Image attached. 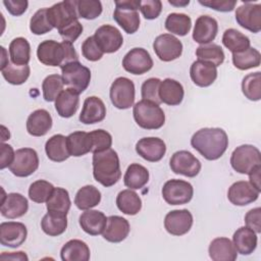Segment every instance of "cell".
Returning a JSON list of instances; mask_svg holds the SVG:
<instances>
[{"instance_id": "d6a6232c", "label": "cell", "mask_w": 261, "mask_h": 261, "mask_svg": "<svg viewBox=\"0 0 261 261\" xmlns=\"http://www.w3.org/2000/svg\"><path fill=\"white\" fill-rule=\"evenodd\" d=\"M45 151L47 157L54 162H63L70 156L67 148L66 137L57 134L52 136L45 144Z\"/></svg>"}, {"instance_id": "94428289", "label": "cell", "mask_w": 261, "mask_h": 261, "mask_svg": "<svg viewBox=\"0 0 261 261\" xmlns=\"http://www.w3.org/2000/svg\"><path fill=\"white\" fill-rule=\"evenodd\" d=\"M0 168L4 169L6 167H9V165L12 163L15 152L13 148L5 143H1L0 146Z\"/></svg>"}, {"instance_id": "f35d334b", "label": "cell", "mask_w": 261, "mask_h": 261, "mask_svg": "<svg viewBox=\"0 0 261 261\" xmlns=\"http://www.w3.org/2000/svg\"><path fill=\"white\" fill-rule=\"evenodd\" d=\"M10 60L15 65H28L31 59V46L25 38L17 37L9 44Z\"/></svg>"}, {"instance_id": "8fae6325", "label": "cell", "mask_w": 261, "mask_h": 261, "mask_svg": "<svg viewBox=\"0 0 261 261\" xmlns=\"http://www.w3.org/2000/svg\"><path fill=\"white\" fill-rule=\"evenodd\" d=\"M39 167V157L36 150L32 148H21L15 151L9 170L18 177H27L33 174Z\"/></svg>"}, {"instance_id": "484cf974", "label": "cell", "mask_w": 261, "mask_h": 261, "mask_svg": "<svg viewBox=\"0 0 261 261\" xmlns=\"http://www.w3.org/2000/svg\"><path fill=\"white\" fill-rule=\"evenodd\" d=\"M82 229L90 236H98L103 233L106 224V215L98 210H85L79 219Z\"/></svg>"}, {"instance_id": "680465c9", "label": "cell", "mask_w": 261, "mask_h": 261, "mask_svg": "<svg viewBox=\"0 0 261 261\" xmlns=\"http://www.w3.org/2000/svg\"><path fill=\"white\" fill-rule=\"evenodd\" d=\"M245 223H246L247 227L254 230L256 233L261 232V209H260V207H256L247 212V214L245 215Z\"/></svg>"}, {"instance_id": "836d02e7", "label": "cell", "mask_w": 261, "mask_h": 261, "mask_svg": "<svg viewBox=\"0 0 261 261\" xmlns=\"http://www.w3.org/2000/svg\"><path fill=\"white\" fill-rule=\"evenodd\" d=\"M67 148L70 156L81 157L91 152L92 141L89 133L77 130L69 134L66 137Z\"/></svg>"}, {"instance_id": "7c38bea8", "label": "cell", "mask_w": 261, "mask_h": 261, "mask_svg": "<svg viewBox=\"0 0 261 261\" xmlns=\"http://www.w3.org/2000/svg\"><path fill=\"white\" fill-rule=\"evenodd\" d=\"M153 49L161 61L169 62L180 57L182 43L171 34H162L155 38Z\"/></svg>"}, {"instance_id": "f907efd6", "label": "cell", "mask_w": 261, "mask_h": 261, "mask_svg": "<svg viewBox=\"0 0 261 261\" xmlns=\"http://www.w3.org/2000/svg\"><path fill=\"white\" fill-rule=\"evenodd\" d=\"M54 29L48 20L47 8L37 10L30 20V30L35 35H44Z\"/></svg>"}, {"instance_id": "bcb514c9", "label": "cell", "mask_w": 261, "mask_h": 261, "mask_svg": "<svg viewBox=\"0 0 261 261\" xmlns=\"http://www.w3.org/2000/svg\"><path fill=\"white\" fill-rule=\"evenodd\" d=\"M242 92L251 101L261 99V72L256 71L247 74L242 82Z\"/></svg>"}, {"instance_id": "816d5d0a", "label": "cell", "mask_w": 261, "mask_h": 261, "mask_svg": "<svg viewBox=\"0 0 261 261\" xmlns=\"http://www.w3.org/2000/svg\"><path fill=\"white\" fill-rule=\"evenodd\" d=\"M89 136L92 141V153L102 152L110 149L112 145V137L108 132L99 128L90 132Z\"/></svg>"}, {"instance_id": "f6af8a7d", "label": "cell", "mask_w": 261, "mask_h": 261, "mask_svg": "<svg viewBox=\"0 0 261 261\" xmlns=\"http://www.w3.org/2000/svg\"><path fill=\"white\" fill-rule=\"evenodd\" d=\"M1 73L7 83L18 86L27 82L31 69L29 65H15L12 62H8V64L1 69Z\"/></svg>"}, {"instance_id": "d6986e66", "label": "cell", "mask_w": 261, "mask_h": 261, "mask_svg": "<svg viewBox=\"0 0 261 261\" xmlns=\"http://www.w3.org/2000/svg\"><path fill=\"white\" fill-rule=\"evenodd\" d=\"M1 199V215L8 219H15L23 216L29 209L28 199L19 193H10L5 195L4 190Z\"/></svg>"}, {"instance_id": "11a10c76", "label": "cell", "mask_w": 261, "mask_h": 261, "mask_svg": "<svg viewBox=\"0 0 261 261\" xmlns=\"http://www.w3.org/2000/svg\"><path fill=\"white\" fill-rule=\"evenodd\" d=\"M140 10L146 19L157 18L162 10V2L160 0H144L140 3Z\"/></svg>"}, {"instance_id": "9a60e30c", "label": "cell", "mask_w": 261, "mask_h": 261, "mask_svg": "<svg viewBox=\"0 0 261 261\" xmlns=\"http://www.w3.org/2000/svg\"><path fill=\"white\" fill-rule=\"evenodd\" d=\"M236 20L244 29L259 33L261 31V4L246 2L236 10Z\"/></svg>"}, {"instance_id": "1f68e13d", "label": "cell", "mask_w": 261, "mask_h": 261, "mask_svg": "<svg viewBox=\"0 0 261 261\" xmlns=\"http://www.w3.org/2000/svg\"><path fill=\"white\" fill-rule=\"evenodd\" d=\"M62 261H88L90 259V248L77 239L66 242L60 251Z\"/></svg>"}, {"instance_id": "7402d4cb", "label": "cell", "mask_w": 261, "mask_h": 261, "mask_svg": "<svg viewBox=\"0 0 261 261\" xmlns=\"http://www.w3.org/2000/svg\"><path fill=\"white\" fill-rule=\"evenodd\" d=\"M218 33V23L209 15H201L196 19L193 31V39L196 43L205 45L211 43Z\"/></svg>"}, {"instance_id": "7dc6e473", "label": "cell", "mask_w": 261, "mask_h": 261, "mask_svg": "<svg viewBox=\"0 0 261 261\" xmlns=\"http://www.w3.org/2000/svg\"><path fill=\"white\" fill-rule=\"evenodd\" d=\"M63 80L59 74H49L42 83L43 98L47 102H53L63 91Z\"/></svg>"}, {"instance_id": "9f6ffc18", "label": "cell", "mask_w": 261, "mask_h": 261, "mask_svg": "<svg viewBox=\"0 0 261 261\" xmlns=\"http://www.w3.org/2000/svg\"><path fill=\"white\" fill-rule=\"evenodd\" d=\"M83 30H84L83 25L77 19V20L73 21L72 23H70L69 25L59 30L58 33L61 36V38L63 39V41L73 43L81 36V34L83 33Z\"/></svg>"}, {"instance_id": "74e56055", "label": "cell", "mask_w": 261, "mask_h": 261, "mask_svg": "<svg viewBox=\"0 0 261 261\" xmlns=\"http://www.w3.org/2000/svg\"><path fill=\"white\" fill-rule=\"evenodd\" d=\"M101 201L100 191L92 185L82 187L75 194L74 204L80 210H89L97 206Z\"/></svg>"}, {"instance_id": "ffe728a7", "label": "cell", "mask_w": 261, "mask_h": 261, "mask_svg": "<svg viewBox=\"0 0 261 261\" xmlns=\"http://www.w3.org/2000/svg\"><path fill=\"white\" fill-rule=\"evenodd\" d=\"M136 152L149 162H157L165 155L166 145L162 139L157 137L142 138L136 144Z\"/></svg>"}, {"instance_id": "ee69618b", "label": "cell", "mask_w": 261, "mask_h": 261, "mask_svg": "<svg viewBox=\"0 0 261 261\" xmlns=\"http://www.w3.org/2000/svg\"><path fill=\"white\" fill-rule=\"evenodd\" d=\"M260 62L261 54L255 48L250 47L243 52L232 53V63L240 70H247L250 68L258 67Z\"/></svg>"}, {"instance_id": "e7e4bbea", "label": "cell", "mask_w": 261, "mask_h": 261, "mask_svg": "<svg viewBox=\"0 0 261 261\" xmlns=\"http://www.w3.org/2000/svg\"><path fill=\"white\" fill-rule=\"evenodd\" d=\"M1 53H2V57H1V66H0V69H2V68H4L7 64H8V58H7V56H6V49L3 47V46H1Z\"/></svg>"}, {"instance_id": "e0dca14e", "label": "cell", "mask_w": 261, "mask_h": 261, "mask_svg": "<svg viewBox=\"0 0 261 261\" xmlns=\"http://www.w3.org/2000/svg\"><path fill=\"white\" fill-rule=\"evenodd\" d=\"M193 225V215L188 209L169 211L164 218V227L172 236H182L190 231Z\"/></svg>"}, {"instance_id": "6f0895ef", "label": "cell", "mask_w": 261, "mask_h": 261, "mask_svg": "<svg viewBox=\"0 0 261 261\" xmlns=\"http://www.w3.org/2000/svg\"><path fill=\"white\" fill-rule=\"evenodd\" d=\"M199 3L203 6L209 7L211 9H214L216 11L220 12H228L232 11L237 5V1H230V0H206L202 1L199 0Z\"/></svg>"}, {"instance_id": "ab89813d", "label": "cell", "mask_w": 261, "mask_h": 261, "mask_svg": "<svg viewBox=\"0 0 261 261\" xmlns=\"http://www.w3.org/2000/svg\"><path fill=\"white\" fill-rule=\"evenodd\" d=\"M222 44L231 53H240L251 47L250 39L236 29H227L224 31Z\"/></svg>"}, {"instance_id": "be15d7a7", "label": "cell", "mask_w": 261, "mask_h": 261, "mask_svg": "<svg viewBox=\"0 0 261 261\" xmlns=\"http://www.w3.org/2000/svg\"><path fill=\"white\" fill-rule=\"evenodd\" d=\"M0 259L2 260H6V259H11V260H23V261H28L29 257L27 256V254L22 251L19 252H11V253H7V252H3L0 255Z\"/></svg>"}, {"instance_id": "681fc988", "label": "cell", "mask_w": 261, "mask_h": 261, "mask_svg": "<svg viewBox=\"0 0 261 261\" xmlns=\"http://www.w3.org/2000/svg\"><path fill=\"white\" fill-rule=\"evenodd\" d=\"M102 3L99 0H76V10L79 17L85 19H95L102 13Z\"/></svg>"}, {"instance_id": "5b68a950", "label": "cell", "mask_w": 261, "mask_h": 261, "mask_svg": "<svg viewBox=\"0 0 261 261\" xmlns=\"http://www.w3.org/2000/svg\"><path fill=\"white\" fill-rule=\"evenodd\" d=\"M140 0L115 1L113 19L127 34H135L140 27Z\"/></svg>"}, {"instance_id": "30bf717a", "label": "cell", "mask_w": 261, "mask_h": 261, "mask_svg": "<svg viewBox=\"0 0 261 261\" xmlns=\"http://www.w3.org/2000/svg\"><path fill=\"white\" fill-rule=\"evenodd\" d=\"M162 197L169 205H182L189 203L194 195L193 186L182 179H169L162 188Z\"/></svg>"}, {"instance_id": "8d00e7d4", "label": "cell", "mask_w": 261, "mask_h": 261, "mask_svg": "<svg viewBox=\"0 0 261 261\" xmlns=\"http://www.w3.org/2000/svg\"><path fill=\"white\" fill-rule=\"evenodd\" d=\"M149 181V171L148 169L139 164H130L123 176V182L125 187L130 190H140Z\"/></svg>"}, {"instance_id": "52a82bcc", "label": "cell", "mask_w": 261, "mask_h": 261, "mask_svg": "<svg viewBox=\"0 0 261 261\" xmlns=\"http://www.w3.org/2000/svg\"><path fill=\"white\" fill-rule=\"evenodd\" d=\"M61 76L64 85L79 94L83 93L91 82V70L80 61H72L61 67Z\"/></svg>"}, {"instance_id": "ac0fdd59", "label": "cell", "mask_w": 261, "mask_h": 261, "mask_svg": "<svg viewBox=\"0 0 261 261\" xmlns=\"http://www.w3.org/2000/svg\"><path fill=\"white\" fill-rule=\"evenodd\" d=\"M27 237V226L21 222L7 221L0 224V243L2 246L17 248L24 243Z\"/></svg>"}, {"instance_id": "277c9868", "label": "cell", "mask_w": 261, "mask_h": 261, "mask_svg": "<svg viewBox=\"0 0 261 261\" xmlns=\"http://www.w3.org/2000/svg\"><path fill=\"white\" fill-rule=\"evenodd\" d=\"M134 119L144 129H158L165 123V114L161 107L151 101L141 100L134 105Z\"/></svg>"}, {"instance_id": "6da1fadb", "label": "cell", "mask_w": 261, "mask_h": 261, "mask_svg": "<svg viewBox=\"0 0 261 261\" xmlns=\"http://www.w3.org/2000/svg\"><path fill=\"white\" fill-rule=\"evenodd\" d=\"M192 147L205 159H219L228 147V137L220 127H204L197 130L191 139Z\"/></svg>"}, {"instance_id": "b9f144b4", "label": "cell", "mask_w": 261, "mask_h": 261, "mask_svg": "<svg viewBox=\"0 0 261 261\" xmlns=\"http://www.w3.org/2000/svg\"><path fill=\"white\" fill-rule=\"evenodd\" d=\"M164 27L171 34L177 36H186L191 31L192 19L185 13L172 12L167 15Z\"/></svg>"}, {"instance_id": "f5cc1de1", "label": "cell", "mask_w": 261, "mask_h": 261, "mask_svg": "<svg viewBox=\"0 0 261 261\" xmlns=\"http://www.w3.org/2000/svg\"><path fill=\"white\" fill-rule=\"evenodd\" d=\"M161 81L157 77H150L146 80L141 88V94L143 100H148L156 104H160L161 100L159 98V86Z\"/></svg>"}, {"instance_id": "db71d44e", "label": "cell", "mask_w": 261, "mask_h": 261, "mask_svg": "<svg viewBox=\"0 0 261 261\" xmlns=\"http://www.w3.org/2000/svg\"><path fill=\"white\" fill-rule=\"evenodd\" d=\"M83 56L89 61H98L103 57V51L98 46L94 36L88 37L82 44Z\"/></svg>"}, {"instance_id": "f1b7e54d", "label": "cell", "mask_w": 261, "mask_h": 261, "mask_svg": "<svg viewBox=\"0 0 261 261\" xmlns=\"http://www.w3.org/2000/svg\"><path fill=\"white\" fill-rule=\"evenodd\" d=\"M209 257L213 261H234L238 257V252L228 238L214 239L208 249Z\"/></svg>"}, {"instance_id": "f546056e", "label": "cell", "mask_w": 261, "mask_h": 261, "mask_svg": "<svg viewBox=\"0 0 261 261\" xmlns=\"http://www.w3.org/2000/svg\"><path fill=\"white\" fill-rule=\"evenodd\" d=\"M79 93L73 89L67 88L63 90L55 100V109L59 116L69 118L73 116L79 108Z\"/></svg>"}, {"instance_id": "003e7915", "label": "cell", "mask_w": 261, "mask_h": 261, "mask_svg": "<svg viewBox=\"0 0 261 261\" xmlns=\"http://www.w3.org/2000/svg\"><path fill=\"white\" fill-rule=\"evenodd\" d=\"M169 2V4H171V5H174V6H187V5H189V3H190V1L188 0V1H172V0H169L168 1Z\"/></svg>"}, {"instance_id": "4316f807", "label": "cell", "mask_w": 261, "mask_h": 261, "mask_svg": "<svg viewBox=\"0 0 261 261\" xmlns=\"http://www.w3.org/2000/svg\"><path fill=\"white\" fill-rule=\"evenodd\" d=\"M52 127V116L45 109L33 111L27 119V130L33 137H43Z\"/></svg>"}, {"instance_id": "5bb4252c", "label": "cell", "mask_w": 261, "mask_h": 261, "mask_svg": "<svg viewBox=\"0 0 261 261\" xmlns=\"http://www.w3.org/2000/svg\"><path fill=\"white\" fill-rule=\"evenodd\" d=\"M169 166L175 174L188 177H195L201 170V162L191 152L179 150L173 153L170 158Z\"/></svg>"}, {"instance_id": "ba28073f", "label": "cell", "mask_w": 261, "mask_h": 261, "mask_svg": "<svg viewBox=\"0 0 261 261\" xmlns=\"http://www.w3.org/2000/svg\"><path fill=\"white\" fill-rule=\"evenodd\" d=\"M47 16L51 25L58 31L69 25L79 19L76 0H66L52 5L47 8Z\"/></svg>"}, {"instance_id": "2e32d148", "label": "cell", "mask_w": 261, "mask_h": 261, "mask_svg": "<svg viewBox=\"0 0 261 261\" xmlns=\"http://www.w3.org/2000/svg\"><path fill=\"white\" fill-rule=\"evenodd\" d=\"M94 38L103 53H114L123 44V37L119 30L110 24L99 27L94 34Z\"/></svg>"}, {"instance_id": "7bdbcfd3", "label": "cell", "mask_w": 261, "mask_h": 261, "mask_svg": "<svg viewBox=\"0 0 261 261\" xmlns=\"http://www.w3.org/2000/svg\"><path fill=\"white\" fill-rule=\"evenodd\" d=\"M196 56L198 60L212 63L216 67L223 63L225 55L222 48L214 43L200 45L196 49Z\"/></svg>"}, {"instance_id": "9c48e42d", "label": "cell", "mask_w": 261, "mask_h": 261, "mask_svg": "<svg viewBox=\"0 0 261 261\" xmlns=\"http://www.w3.org/2000/svg\"><path fill=\"white\" fill-rule=\"evenodd\" d=\"M135 85L132 80L119 76L111 84L109 96L111 103L117 109H128L135 102Z\"/></svg>"}, {"instance_id": "cb8c5ba5", "label": "cell", "mask_w": 261, "mask_h": 261, "mask_svg": "<svg viewBox=\"0 0 261 261\" xmlns=\"http://www.w3.org/2000/svg\"><path fill=\"white\" fill-rule=\"evenodd\" d=\"M105 116L106 106L104 102L96 96H91L84 101L79 119L85 124H94L104 120Z\"/></svg>"}, {"instance_id": "83f0119b", "label": "cell", "mask_w": 261, "mask_h": 261, "mask_svg": "<svg viewBox=\"0 0 261 261\" xmlns=\"http://www.w3.org/2000/svg\"><path fill=\"white\" fill-rule=\"evenodd\" d=\"M184 87L179 82L169 77L161 81L159 86V98L161 103L170 106L179 105L184 99Z\"/></svg>"}, {"instance_id": "e575fe53", "label": "cell", "mask_w": 261, "mask_h": 261, "mask_svg": "<svg viewBox=\"0 0 261 261\" xmlns=\"http://www.w3.org/2000/svg\"><path fill=\"white\" fill-rule=\"evenodd\" d=\"M116 206L126 215H136L142 209V200L135 191L126 189L118 193L116 197Z\"/></svg>"}, {"instance_id": "60d3db41", "label": "cell", "mask_w": 261, "mask_h": 261, "mask_svg": "<svg viewBox=\"0 0 261 261\" xmlns=\"http://www.w3.org/2000/svg\"><path fill=\"white\" fill-rule=\"evenodd\" d=\"M70 198L68 192L63 188H54V191L46 202V207L49 212H55L67 215L70 209Z\"/></svg>"}, {"instance_id": "3957f363", "label": "cell", "mask_w": 261, "mask_h": 261, "mask_svg": "<svg viewBox=\"0 0 261 261\" xmlns=\"http://www.w3.org/2000/svg\"><path fill=\"white\" fill-rule=\"evenodd\" d=\"M93 175L96 181L106 188L115 185L120 179L119 158L113 149L93 153Z\"/></svg>"}, {"instance_id": "44dd1931", "label": "cell", "mask_w": 261, "mask_h": 261, "mask_svg": "<svg viewBox=\"0 0 261 261\" xmlns=\"http://www.w3.org/2000/svg\"><path fill=\"white\" fill-rule=\"evenodd\" d=\"M260 192L257 191L249 181L240 180L233 182L227 191L228 201L236 206H246L255 202Z\"/></svg>"}, {"instance_id": "7a4b0ae2", "label": "cell", "mask_w": 261, "mask_h": 261, "mask_svg": "<svg viewBox=\"0 0 261 261\" xmlns=\"http://www.w3.org/2000/svg\"><path fill=\"white\" fill-rule=\"evenodd\" d=\"M38 60L44 65L60 66L79 61V55L72 46V43L62 41L58 43L54 40H46L39 44L37 49Z\"/></svg>"}, {"instance_id": "91938a15", "label": "cell", "mask_w": 261, "mask_h": 261, "mask_svg": "<svg viewBox=\"0 0 261 261\" xmlns=\"http://www.w3.org/2000/svg\"><path fill=\"white\" fill-rule=\"evenodd\" d=\"M3 4L11 15L19 16L25 12L29 2L27 0H4Z\"/></svg>"}, {"instance_id": "4fadbf2b", "label": "cell", "mask_w": 261, "mask_h": 261, "mask_svg": "<svg viewBox=\"0 0 261 261\" xmlns=\"http://www.w3.org/2000/svg\"><path fill=\"white\" fill-rule=\"evenodd\" d=\"M122 67L132 74H144L153 67V59L146 49L133 48L124 55Z\"/></svg>"}, {"instance_id": "d590c367", "label": "cell", "mask_w": 261, "mask_h": 261, "mask_svg": "<svg viewBox=\"0 0 261 261\" xmlns=\"http://www.w3.org/2000/svg\"><path fill=\"white\" fill-rule=\"evenodd\" d=\"M66 227L67 217L64 214L48 211L41 220L42 230L50 237H57L62 234L66 230Z\"/></svg>"}, {"instance_id": "4dcf8cb0", "label": "cell", "mask_w": 261, "mask_h": 261, "mask_svg": "<svg viewBox=\"0 0 261 261\" xmlns=\"http://www.w3.org/2000/svg\"><path fill=\"white\" fill-rule=\"evenodd\" d=\"M257 233L247 226L238 228L232 236V244L238 253L242 255L252 254L257 247Z\"/></svg>"}, {"instance_id": "8992f818", "label": "cell", "mask_w": 261, "mask_h": 261, "mask_svg": "<svg viewBox=\"0 0 261 261\" xmlns=\"http://www.w3.org/2000/svg\"><path fill=\"white\" fill-rule=\"evenodd\" d=\"M230 165L237 172L249 174L255 167L261 165V153L253 145H241L231 153Z\"/></svg>"}, {"instance_id": "c3c4849f", "label": "cell", "mask_w": 261, "mask_h": 261, "mask_svg": "<svg viewBox=\"0 0 261 261\" xmlns=\"http://www.w3.org/2000/svg\"><path fill=\"white\" fill-rule=\"evenodd\" d=\"M54 191V186L44 179L34 181L29 188V198L35 203H45Z\"/></svg>"}, {"instance_id": "6125c7cd", "label": "cell", "mask_w": 261, "mask_h": 261, "mask_svg": "<svg viewBox=\"0 0 261 261\" xmlns=\"http://www.w3.org/2000/svg\"><path fill=\"white\" fill-rule=\"evenodd\" d=\"M260 172H261V165L255 167L252 171H250L249 173V179H250V184L259 192H261V177H260Z\"/></svg>"}, {"instance_id": "d4e9b609", "label": "cell", "mask_w": 261, "mask_h": 261, "mask_svg": "<svg viewBox=\"0 0 261 261\" xmlns=\"http://www.w3.org/2000/svg\"><path fill=\"white\" fill-rule=\"evenodd\" d=\"M129 230V223L125 218L118 215H111L107 217V224L102 236L107 242L120 243L126 239Z\"/></svg>"}, {"instance_id": "603a6c76", "label": "cell", "mask_w": 261, "mask_h": 261, "mask_svg": "<svg viewBox=\"0 0 261 261\" xmlns=\"http://www.w3.org/2000/svg\"><path fill=\"white\" fill-rule=\"evenodd\" d=\"M190 76L196 86L206 88L215 82L217 77V67L209 62L196 60L191 65Z\"/></svg>"}, {"instance_id": "03108f58", "label": "cell", "mask_w": 261, "mask_h": 261, "mask_svg": "<svg viewBox=\"0 0 261 261\" xmlns=\"http://www.w3.org/2000/svg\"><path fill=\"white\" fill-rule=\"evenodd\" d=\"M1 129H2V134H1V141H2V143H4V141H6V140H9V138H10V133H9V130L4 126V125H1Z\"/></svg>"}]
</instances>
